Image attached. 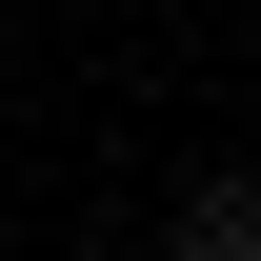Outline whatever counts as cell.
<instances>
[{
  "label": "cell",
  "instance_id": "cell-1",
  "mask_svg": "<svg viewBox=\"0 0 261 261\" xmlns=\"http://www.w3.org/2000/svg\"><path fill=\"white\" fill-rule=\"evenodd\" d=\"M181 261H261V181H181Z\"/></svg>",
  "mask_w": 261,
  "mask_h": 261
}]
</instances>
